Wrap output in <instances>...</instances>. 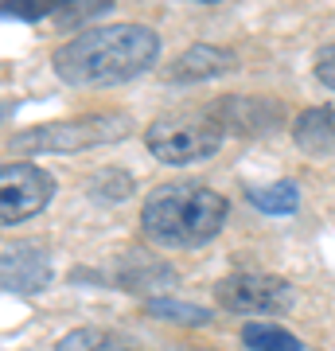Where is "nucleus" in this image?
Segmentation results:
<instances>
[{"mask_svg":"<svg viewBox=\"0 0 335 351\" xmlns=\"http://www.w3.org/2000/svg\"><path fill=\"white\" fill-rule=\"evenodd\" d=\"M160 36L145 24H110L90 27L71 36L62 47H55L51 66L66 86L98 90V86H121L133 82L156 63Z\"/></svg>","mask_w":335,"mask_h":351,"instance_id":"nucleus-1","label":"nucleus"},{"mask_svg":"<svg viewBox=\"0 0 335 351\" xmlns=\"http://www.w3.org/2000/svg\"><path fill=\"white\" fill-rule=\"evenodd\" d=\"M230 203L207 184H160L156 191H149V199L140 207V226L149 242L164 246V250H191L211 242L226 223Z\"/></svg>","mask_w":335,"mask_h":351,"instance_id":"nucleus-2","label":"nucleus"},{"mask_svg":"<svg viewBox=\"0 0 335 351\" xmlns=\"http://www.w3.org/2000/svg\"><path fill=\"white\" fill-rule=\"evenodd\" d=\"M133 133L129 113H86L75 121H55V125H36L12 137V149L32 156V152H82L101 149L113 141H125Z\"/></svg>","mask_w":335,"mask_h":351,"instance_id":"nucleus-3","label":"nucleus"},{"mask_svg":"<svg viewBox=\"0 0 335 351\" xmlns=\"http://www.w3.org/2000/svg\"><path fill=\"white\" fill-rule=\"evenodd\" d=\"M145 145L160 164H195L207 160L219 152L223 145V129L214 125L211 117L203 113H175V117H156L149 129H145Z\"/></svg>","mask_w":335,"mask_h":351,"instance_id":"nucleus-4","label":"nucleus"},{"mask_svg":"<svg viewBox=\"0 0 335 351\" xmlns=\"http://www.w3.org/2000/svg\"><path fill=\"white\" fill-rule=\"evenodd\" d=\"M214 297L226 313L238 316H273L293 304V285L273 274H230L214 285Z\"/></svg>","mask_w":335,"mask_h":351,"instance_id":"nucleus-5","label":"nucleus"},{"mask_svg":"<svg viewBox=\"0 0 335 351\" xmlns=\"http://www.w3.org/2000/svg\"><path fill=\"white\" fill-rule=\"evenodd\" d=\"M55 195V176L39 164H4L0 168V223L16 226L39 215Z\"/></svg>","mask_w":335,"mask_h":351,"instance_id":"nucleus-6","label":"nucleus"},{"mask_svg":"<svg viewBox=\"0 0 335 351\" xmlns=\"http://www.w3.org/2000/svg\"><path fill=\"white\" fill-rule=\"evenodd\" d=\"M214 125L223 133H238V137H261L285 125V106L277 98H253V94H230L219 98L207 110Z\"/></svg>","mask_w":335,"mask_h":351,"instance_id":"nucleus-7","label":"nucleus"},{"mask_svg":"<svg viewBox=\"0 0 335 351\" xmlns=\"http://www.w3.org/2000/svg\"><path fill=\"white\" fill-rule=\"evenodd\" d=\"M0 281L16 297H36L51 285V254L39 242H8L0 250Z\"/></svg>","mask_w":335,"mask_h":351,"instance_id":"nucleus-8","label":"nucleus"},{"mask_svg":"<svg viewBox=\"0 0 335 351\" xmlns=\"http://www.w3.org/2000/svg\"><path fill=\"white\" fill-rule=\"evenodd\" d=\"M238 66V59L226 47H214V43H195L187 47L179 59L168 71V82H207V78L230 75Z\"/></svg>","mask_w":335,"mask_h":351,"instance_id":"nucleus-9","label":"nucleus"},{"mask_svg":"<svg viewBox=\"0 0 335 351\" xmlns=\"http://www.w3.org/2000/svg\"><path fill=\"white\" fill-rule=\"evenodd\" d=\"M113 277H117V285L129 289V293H160V289L175 285L172 265L160 262V258H152V254H137V250L125 254L121 262H117Z\"/></svg>","mask_w":335,"mask_h":351,"instance_id":"nucleus-10","label":"nucleus"},{"mask_svg":"<svg viewBox=\"0 0 335 351\" xmlns=\"http://www.w3.org/2000/svg\"><path fill=\"white\" fill-rule=\"evenodd\" d=\"M293 141L312 156L335 152V110L332 106H312L293 121Z\"/></svg>","mask_w":335,"mask_h":351,"instance_id":"nucleus-11","label":"nucleus"},{"mask_svg":"<svg viewBox=\"0 0 335 351\" xmlns=\"http://www.w3.org/2000/svg\"><path fill=\"white\" fill-rule=\"evenodd\" d=\"M246 199L265 215H293L300 207V188L293 180H277L269 188H249Z\"/></svg>","mask_w":335,"mask_h":351,"instance_id":"nucleus-12","label":"nucleus"},{"mask_svg":"<svg viewBox=\"0 0 335 351\" xmlns=\"http://www.w3.org/2000/svg\"><path fill=\"white\" fill-rule=\"evenodd\" d=\"M145 313H149L152 320L187 324V328L211 324V313H207V308H199V304H187V301H172V297H149V301H145Z\"/></svg>","mask_w":335,"mask_h":351,"instance_id":"nucleus-13","label":"nucleus"},{"mask_svg":"<svg viewBox=\"0 0 335 351\" xmlns=\"http://www.w3.org/2000/svg\"><path fill=\"white\" fill-rule=\"evenodd\" d=\"M86 191L94 203H125L129 195H133V176L121 172V168H101V172H94L86 180Z\"/></svg>","mask_w":335,"mask_h":351,"instance_id":"nucleus-14","label":"nucleus"},{"mask_svg":"<svg viewBox=\"0 0 335 351\" xmlns=\"http://www.w3.org/2000/svg\"><path fill=\"white\" fill-rule=\"evenodd\" d=\"M242 343L249 351H304V343L293 332H285V328H277V324H261V320L242 328Z\"/></svg>","mask_w":335,"mask_h":351,"instance_id":"nucleus-15","label":"nucleus"},{"mask_svg":"<svg viewBox=\"0 0 335 351\" xmlns=\"http://www.w3.org/2000/svg\"><path fill=\"white\" fill-rule=\"evenodd\" d=\"M55 351H129V348L101 328H78V332H66Z\"/></svg>","mask_w":335,"mask_h":351,"instance_id":"nucleus-16","label":"nucleus"},{"mask_svg":"<svg viewBox=\"0 0 335 351\" xmlns=\"http://www.w3.org/2000/svg\"><path fill=\"white\" fill-rule=\"evenodd\" d=\"M110 8H113V4H106V0H90L86 8H78V4H62V8H59L55 16H59L62 24H75V20L82 24V20H90V16H101V12H110Z\"/></svg>","mask_w":335,"mask_h":351,"instance_id":"nucleus-17","label":"nucleus"},{"mask_svg":"<svg viewBox=\"0 0 335 351\" xmlns=\"http://www.w3.org/2000/svg\"><path fill=\"white\" fill-rule=\"evenodd\" d=\"M59 8L55 4H43V0H27V4H4V16H16V20H43V16H55Z\"/></svg>","mask_w":335,"mask_h":351,"instance_id":"nucleus-18","label":"nucleus"},{"mask_svg":"<svg viewBox=\"0 0 335 351\" xmlns=\"http://www.w3.org/2000/svg\"><path fill=\"white\" fill-rule=\"evenodd\" d=\"M316 78H320L327 90H335V43L316 55Z\"/></svg>","mask_w":335,"mask_h":351,"instance_id":"nucleus-19","label":"nucleus"}]
</instances>
